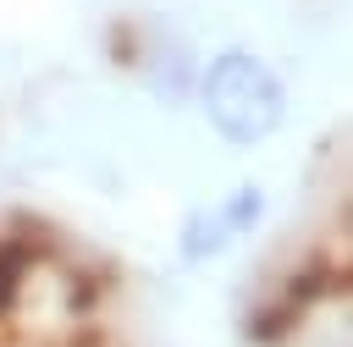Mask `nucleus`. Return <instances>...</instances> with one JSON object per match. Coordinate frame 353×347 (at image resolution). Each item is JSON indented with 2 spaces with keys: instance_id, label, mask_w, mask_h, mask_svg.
<instances>
[{
  "instance_id": "nucleus-1",
  "label": "nucleus",
  "mask_w": 353,
  "mask_h": 347,
  "mask_svg": "<svg viewBox=\"0 0 353 347\" xmlns=\"http://www.w3.org/2000/svg\"><path fill=\"white\" fill-rule=\"evenodd\" d=\"M199 99H204V121L232 149H254V143H265L287 121V88H281V77L259 55H248V50L215 55L204 66V77H199Z\"/></svg>"
},
{
  "instance_id": "nucleus-2",
  "label": "nucleus",
  "mask_w": 353,
  "mask_h": 347,
  "mask_svg": "<svg viewBox=\"0 0 353 347\" xmlns=\"http://www.w3.org/2000/svg\"><path fill=\"white\" fill-rule=\"evenodd\" d=\"M237 237H232V226L221 220V209L210 204V209H193L188 220H182V237H176V248H182V259L188 264H204V259H215V253H226Z\"/></svg>"
},
{
  "instance_id": "nucleus-3",
  "label": "nucleus",
  "mask_w": 353,
  "mask_h": 347,
  "mask_svg": "<svg viewBox=\"0 0 353 347\" xmlns=\"http://www.w3.org/2000/svg\"><path fill=\"white\" fill-rule=\"evenodd\" d=\"M215 209H221V220L232 226V237H243V231H254V226L265 220V193H259V187H237V193H226Z\"/></svg>"
}]
</instances>
